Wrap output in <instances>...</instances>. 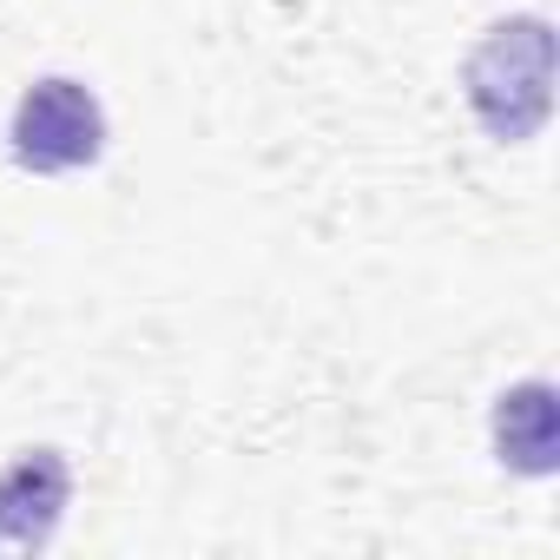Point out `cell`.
Instances as JSON below:
<instances>
[{
  "label": "cell",
  "instance_id": "6da1fadb",
  "mask_svg": "<svg viewBox=\"0 0 560 560\" xmlns=\"http://www.w3.org/2000/svg\"><path fill=\"white\" fill-rule=\"evenodd\" d=\"M547 86H553V34L534 14L488 27V40L468 54V106L494 139H527L547 119L553 100Z\"/></svg>",
  "mask_w": 560,
  "mask_h": 560
},
{
  "label": "cell",
  "instance_id": "7a4b0ae2",
  "mask_svg": "<svg viewBox=\"0 0 560 560\" xmlns=\"http://www.w3.org/2000/svg\"><path fill=\"white\" fill-rule=\"evenodd\" d=\"M8 139H14V159L27 172H80L106 152V113L80 80L54 73V80H34L21 93Z\"/></svg>",
  "mask_w": 560,
  "mask_h": 560
},
{
  "label": "cell",
  "instance_id": "3957f363",
  "mask_svg": "<svg viewBox=\"0 0 560 560\" xmlns=\"http://www.w3.org/2000/svg\"><path fill=\"white\" fill-rule=\"evenodd\" d=\"M67 455L60 448H27L8 475H0V553H34L54 540L60 508H67Z\"/></svg>",
  "mask_w": 560,
  "mask_h": 560
},
{
  "label": "cell",
  "instance_id": "277c9868",
  "mask_svg": "<svg viewBox=\"0 0 560 560\" xmlns=\"http://www.w3.org/2000/svg\"><path fill=\"white\" fill-rule=\"evenodd\" d=\"M494 448H501V462L521 468V475H547V468H553L560 435H553V389H547L540 376L521 383V389H508V396L494 402Z\"/></svg>",
  "mask_w": 560,
  "mask_h": 560
}]
</instances>
